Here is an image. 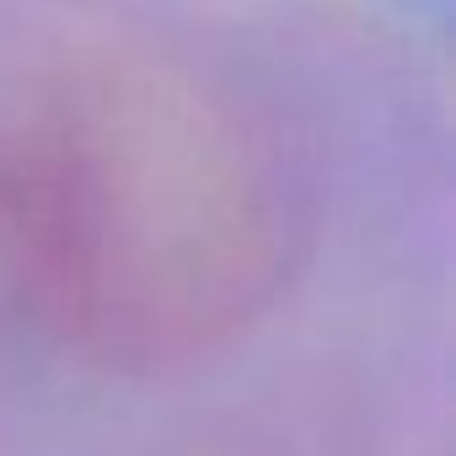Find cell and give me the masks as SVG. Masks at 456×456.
Returning <instances> with one entry per match:
<instances>
[{
  "mask_svg": "<svg viewBox=\"0 0 456 456\" xmlns=\"http://www.w3.org/2000/svg\"><path fill=\"white\" fill-rule=\"evenodd\" d=\"M0 456H456L440 0H0Z\"/></svg>",
  "mask_w": 456,
  "mask_h": 456,
  "instance_id": "1",
  "label": "cell"
}]
</instances>
